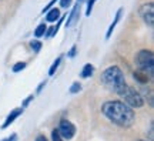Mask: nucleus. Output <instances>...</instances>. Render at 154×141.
Segmentation results:
<instances>
[{
    "label": "nucleus",
    "instance_id": "1",
    "mask_svg": "<svg viewBox=\"0 0 154 141\" xmlns=\"http://www.w3.org/2000/svg\"><path fill=\"white\" fill-rule=\"evenodd\" d=\"M101 111L113 124L119 125V127H124V128L133 125L134 120H136L134 110L120 100L106 101L101 107Z\"/></svg>",
    "mask_w": 154,
    "mask_h": 141
},
{
    "label": "nucleus",
    "instance_id": "28",
    "mask_svg": "<svg viewBox=\"0 0 154 141\" xmlns=\"http://www.w3.org/2000/svg\"><path fill=\"white\" fill-rule=\"evenodd\" d=\"M137 141H144V140H137Z\"/></svg>",
    "mask_w": 154,
    "mask_h": 141
},
{
    "label": "nucleus",
    "instance_id": "10",
    "mask_svg": "<svg viewBox=\"0 0 154 141\" xmlns=\"http://www.w3.org/2000/svg\"><path fill=\"white\" fill-rule=\"evenodd\" d=\"M60 19V10L56 7V9H50L47 11V14H46V20L49 23H54L56 20H59Z\"/></svg>",
    "mask_w": 154,
    "mask_h": 141
},
{
    "label": "nucleus",
    "instance_id": "8",
    "mask_svg": "<svg viewBox=\"0 0 154 141\" xmlns=\"http://www.w3.org/2000/svg\"><path fill=\"white\" fill-rule=\"evenodd\" d=\"M79 16H80V6H79V3H77V6H74V9L72 10L70 16H69V20H67V23H66V27L73 26V24L77 22Z\"/></svg>",
    "mask_w": 154,
    "mask_h": 141
},
{
    "label": "nucleus",
    "instance_id": "17",
    "mask_svg": "<svg viewBox=\"0 0 154 141\" xmlns=\"http://www.w3.org/2000/svg\"><path fill=\"white\" fill-rule=\"evenodd\" d=\"M97 0H88L87 2V9H86V16H90L91 14V11H93V6Z\"/></svg>",
    "mask_w": 154,
    "mask_h": 141
},
{
    "label": "nucleus",
    "instance_id": "18",
    "mask_svg": "<svg viewBox=\"0 0 154 141\" xmlns=\"http://www.w3.org/2000/svg\"><path fill=\"white\" fill-rule=\"evenodd\" d=\"M80 90H82V86H80L79 83H73L72 87H70V93H72V94H76V93H79Z\"/></svg>",
    "mask_w": 154,
    "mask_h": 141
},
{
    "label": "nucleus",
    "instance_id": "2",
    "mask_svg": "<svg viewBox=\"0 0 154 141\" xmlns=\"http://www.w3.org/2000/svg\"><path fill=\"white\" fill-rule=\"evenodd\" d=\"M101 83L104 84V87H107L109 90L117 93V94L127 86L124 74L120 67H117V66H110L101 73Z\"/></svg>",
    "mask_w": 154,
    "mask_h": 141
},
{
    "label": "nucleus",
    "instance_id": "27",
    "mask_svg": "<svg viewBox=\"0 0 154 141\" xmlns=\"http://www.w3.org/2000/svg\"><path fill=\"white\" fill-rule=\"evenodd\" d=\"M44 86H46V81H43V83H42V84H40V86H38V88H37V93H40V91H42V88H43Z\"/></svg>",
    "mask_w": 154,
    "mask_h": 141
},
{
    "label": "nucleus",
    "instance_id": "21",
    "mask_svg": "<svg viewBox=\"0 0 154 141\" xmlns=\"http://www.w3.org/2000/svg\"><path fill=\"white\" fill-rule=\"evenodd\" d=\"M57 2H59V0H51V2H50V3H49V5H47V6H46V7H44V9H43V13H47V11H49L50 9L53 7V5H56Z\"/></svg>",
    "mask_w": 154,
    "mask_h": 141
},
{
    "label": "nucleus",
    "instance_id": "25",
    "mask_svg": "<svg viewBox=\"0 0 154 141\" xmlns=\"http://www.w3.org/2000/svg\"><path fill=\"white\" fill-rule=\"evenodd\" d=\"M153 123L150 124V131H149V136H150V140H153V137H154V133H153Z\"/></svg>",
    "mask_w": 154,
    "mask_h": 141
},
{
    "label": "nucleus",
    "instance_id": "6",
    "mask_svg": "<svg viewBox=\"0 0 154 141\" xmlns=\"http://www.w3.org/2000/svg\"><path fill=\"white\" fill-rule=\"evenodd\" d=\"M59 134L63 140H72L74 134H76V127L73 124L72 121H69V120H61L60 124H59Z\"/></svg>",
    "mask_w": 154,
    "mask_h": 141
},
{
    "label": "nucleus",
    "instance_id": "26",
    "mask_svg": "<svg viewBox=\"0 0 154 141\" xmlns=\"http://www.w3.org/2000/svg\"><path fill=\"white\" fill-rule=\"evenodd\" d=\"M36 141H47V138L44 136H37V138H36Z\"/></svg>",
    "mask_w": 154,
    "mask_h": 141
},
{
    "label": "nucleus",
    "instance_id": "9",
    "mask_svg": "<svg viewBox=\"0 0 154 141\" xmlns=\"http://www.w3.org/2000/svg\"><path fill=\"white\" fill-rule=\"evenodd\" d=\"M121 14H123V9H119V10H117V14H116V17H114V20H113V23L110 24V27H109V30H107V33H106V38H110L111 37V34H113V32H114L117 23L120 22Z\"/></svg>",
    "mask_w": 154,
    "mask_h": 141
},
{
    "label": "nucleus",
    "instance_id": "12",
    "mask_svg": "<svg viewBox=\"0 0 154 141\" xmlns=\"http://www.w3.org/2000/svg\"><path fill=\"white\" fill-rule=\"evenodd\" d=\"M134 78H136V80H137L138 83H141V84H146V83H149V76H146V74H144V73H141V71H136V73H134Z\"/></svg>",
    "mask_w": 154,
    "mask_h": 141
},
{
    "label": "nucleus",
    "instance_id": "5",
    "mask_svg": "<svg viewBox=\"0 0 154 141\" xmlns=\"http://www.w3.org/2000/svg\"><path fill=\"white\" fill-rule=\"evenodd\" d=\"M140 17L143 19V22L149 26V27H153L154 26V3L150 2V3H146L140 7Z\"/></svg>",
    "mask_w": 154,
    "mask_h": 141
},
{
    "label": "nucleus",
    "instance_id": "20",
    "mask_svg": "<svg viewBox=\"0 0 154 141\" xmlns=\"http://www.w3.org/2000/svg\"><path fill=\"white\" fill-rule=\"evenodd\" d=\"M70 6H72V0H60V7L67 9V7H70Z\"/></svg>",
    "mask_w": 154,
    "mask_h": 141
},
{
    "label": "nucleus",
    "instance_id": "29",
    "mask_svg": "<svg viewBox=\"0 0 154 141\" xmlns=\"http://www.w3.org/2000/svg\"><path fill=\"white\" fill-rule=\"evenodd\" d=\"M77 2H79V0H77Z\"/></svg>",
    "mask_w": 154,
    "mask_h": 141
},
{
    "label": "nucleus",
    "instance_id": "7",
    "mask_svg": "<svg viewBox=\"0 0 154 141\" xmlns=\"http://www.w3.org/2000/svg\"><path fill=\"white\" fill-rule=\"evenodd\" d=\"M23 113V109H14L13 111H10V114L7 115V118H6V121L3 123V125H2V128H7L9 125L14 121V120L17 118V117H20Z\"/></svg>",
    "mask_w": 154,
    "mask_h": 141
},
{
    "label": "nucleus",
    "instance_id": "24",
    "mask_svg": "<svg viewBox=\"0 0 154 141\" xmlns=\"http://www.w3.org/2000/svg\"><path fill=\"white\" fill-rule=\"evenodd\" d=\"M2 141H17V136L16 134H11L10 137H7V138H5V140H2Z\"/></svg>",
    "mask_w": 154,
    "mask_h": 141
},
{
    "label": "nucleus",
    "instance_id": "14",
    "mask_svg": "<svg viewBox=\"0 0 154 141\" xmlns=\"http://www.w3.org/2000/svg\"><path fill=\"white\" fill-rule=\"evenodd\" d=\"M46 30H47V26H46L44 23H42V24H38L37 27H36L34 36H36V37H42V36H44V33H46Z\"/></svg>",
    "mask_w": 154,
    "mask_h": 141
},
{
    "label": "nucleus",
    "instance_id": "15",
    "mask_svg": "<svg viewBox=\"0 0 154 141\" xmlns=\"http://www.w3.org/2000/svg\"><path fill=\"white\" fill-rule=\"evenodd\" d=\"M42 46H43V44H42V41H38V40H32V41H30V47L33 49L34 53H38V51L42 50Z\"/></svg>",
    "mask_w": 154,
    "mask_h": 141
},
{
    "label": "nucleus",
    "instance_id": "23",
    "mask_svg": "<svg viewBox=\"0 0 154 141\" xmlns=\"http://www.w3.org/2000/svg\"><path fill=\"white\" fill-rule=\"evenodd\" d=\"M76 50H77V47L73 46L72 49H70V51H69V57H74V56H76Z\"/></svg>",
    "mask_w": 154,
    "mask_h": 141
},
{
    "label": "nucleus",
    "instance_id": "4",
    "mask_svg": "<svg viewBox=\"0 0 154 141\" xmlns=\"http://www.w3.org/2000/svg\"><path fill=\"white\" fill-rule=\"evenodd\" d=\"M119 96H120L121 98H124L123 103H126L127 106L131 107V109H140V107H143L144 106L143 96H141L138 91H136V90L130 86L124 87V88L119 93Z\"/></svg>",
    "mask_w": 154,
    "mask_h": 141
},
{
    "label": "nucleus",
    "instance_id": "3",
    "mask_svg": "<svg viewBox=\"0 0 154 141\" xmlns=\"http://www.w3.org/2000/svg\"><path fill=\"white\" fill-rule=\"evenodd\" d=\"M136 64L138 71L144 73L149 78L154 76V54L151 50H140L136 56Z\"/></svg>",
    "mask_w": 154,
    "mask_h": 141
},
{
    "label": "nucleus",
    "instance_id": "11",
    "mask_svg": "<svg viewBox=\"0 0 154 141\" xmlns=\"http://www.w3.org/2000/svg\"><path fill=\"white\" fill-rule=\"evenodd\" d=\"M93 71H94V67L90 64V63H87V64H84L82 73H80V76H82L83 78H88V77L93 74Z\"/></svg>",
    "mask_w": 154,
    "mask_h": 141
},
{
    "label": "nucleus",
    "instance_id": "13",
    "mask_svg": "<svg viewBox=\"0 0 154 141\" xmlns=\"http://www.w3.org/2000/svg\"><path fill=\"white\" fill-rule=\"evenodd\" d=\"M60 63H61V56L57 57V59L53 61V64H51V67H50V70H49V76H54V73H56V70L59 69Z\"/></svg>",
    "mask_w": 154,
    "mask_h": 141
},
{
    "label": "nucleus",
    "instance_id": "16",
    "mask_svg": "<svg viewBox=\"0 0 154 141\" xmlns=\"http://www.w3.org/2000/svg\"><path fill=\"white\" fill-rule=\"evenodd\" d=\"M26 69V63H23V61H20V63H16V64L13 66V71L14 73H19V71H22Z\"/></svg>",
    "mask_w": 154,
    "mask_h": 141
},
{
    "label": "nucleus",
    "instance_id": "22",
    "mask_svg": "<svg viewBox=\"0 0 154 141\" xmlns=\"http://www.w3.org/2000/svg\"><path fill=\"white\" fill-rule=\"evenodd\" d=\"M33 96H29L27 98H26V100H24V101H23V107H27L29 106V103H30V101H32V100H33Z\"/></svg>",
    "mask_w": 154,
    "mask_h": 141
},
{
    "label": "nucleus",
    "instance_id": "19",
    "mask_svg": "<svg viewBox=\"0 0 154 141\" xmlns=\"http://www.w3.org/2000/svg\"><path fill=\"white\" fill-rule=\"evenodd\" d=\"M51 140H53V141H63V138L60 137L59 131L56 130V128H54L53 131H51Z\"/></svg>",
    "mask_w": 154,
    "mask_h": 141
}]
</instances>
